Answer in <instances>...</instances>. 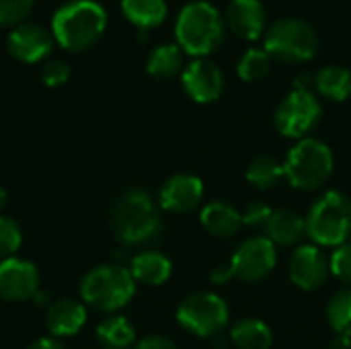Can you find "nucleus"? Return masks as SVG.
Segmentation results:
<instances>
[{"mask_svg": "<svg viewBox=\"0 0 351 349\" xmlns=\"http://www.w3.org/2000/svg\"><path fill=\"white\" fill-rule=\"evenodd\" d=\"M107 27V12L95 0H72L51 19L53 39L68 51H82L97 43Z\"/></svg>", "mask_w": 351, "mask_h": 349, "instance_id": "f257e3e1", "label": "nucleus"}, {"mask_svg": "<svg viewBox=\"0 0 351 349\" xmlns=\"http://www.w3.org/2000/svg\"><path fill=\"white\" fill-rule=\"evenodd\" d=\"M175 37L183 51L195 58H206L218 49L224 39V19L220 10L206 0L189 2L177 16Z\"/></svg>", "mask_w": 351, "mask_h": 349, "instance_id": "f03ea898", "label": "nucleus"}, {"mask_svg": "<svg viewBox=\"0 0 351 349\" xmlns=\"http://www.w3.org/2000/svg\"><path fill=\"white\" fill-rule=\"evenodd\" d=\"M113 230L123 245H144L158 237L160 218L146 191L132 189L117 200L113 208Z\"/></svg>", "mask_w": 351, "mask_h": 349, "instance_id": "7ed1b4c3", "label": "nucleus"}, {"mask_svg": "<svg viewBox=\"0 0 351 349\" xmlns=\"http://www.w3.org/2000/svg\"><path fill=\"white\" fill-rule=\"evenodd\" d=\"M335 169L331 148L317 138L298 140L284 163V175L292 187L302 191L319 189L329 181Z\"/></svg>", "mask_w": 351, "mask_h": 349, "instance_id": "20e7f679", "label": "nucleus"}, {"mask_svg": "<svg viewBox=\"0 0 351 349\" xmlns=\"http://www.w3.org/2000/svg\"><path fill=\"white\" fill-rule=\"evenodd\" d=\"M136 294V280L128 267L99 265L90 269L80 282V296L84 304L101 311L115 313L130 304Z\"/></svg>", "mask_w": 351, "mask_h": 349, "instance_id": "39448f33", "label": "nucleus"}, {"mask_svg": "<svg viewBox=\"0 0 351 349\" xmlns=\"http://www.w3.org/2000/svg\"><path fill=\"white\" fill-rule=\"evenodd\" d=\"M304 222L317 247L337 249L351 239V200L341 191H329L313 204Z\"/></svg>", "mask_w": 351, "mask_h": 349, "instance_id": "423d86ee", "label": "nucleus"}, {"mask_svg": "<svg viewBox=\"0 0 351 349\" xmlns=\"http://www.w3.org/2000/svg\"><path fill=\"white\" fill-rule=\"evenodd\" d=\"M263 49L269 53L271 60H280L286 64L308 62L319 51V35L315 27L302 19H278L265 31Z\"/></svg>", "mask_w": 351, "mask_h": 349, "instance_id": "0eeeda50", "label": "nucleus"}, {"mask_svg": "<svg viewBox=\"0 0 351 349\" xmlns=\"http://www.w3.org/2000/svg\"><path fill=\"white\" fill-rule=\"evenodd\" d=\"M228 304L214 292H195L177 309V323L195 337H216L228 325Z\"/></svg>", "mask_w": 351, "mask_h": 349, "instance_id": "6e6552de", "label": "nucleus"}, {"mask_svg": "<svg viewBox=\"0 0 351 349\" xmlns=\"http://www.w3.org/2000/svg\"><path fill=\"white\" fill-rule=\"evenodd\" d=\"M321 115L323 107L315 93L311 88H294L276 107L274 123L284 138L302 140L319 125Z\"/></svg>", "mask_w": 351, "mask_h": 349, "instance_id": "1a4fd4ad", "label": "nucleus"}, {"mask_svg": "<svg viewBox=\"0 0 351 349\" xmlns=\"http://www.w3.org/2000/svg\"><path fill=\"white\" fill-rule=\"evenodd\" d=\"M276 263V245L267 237H253L237 249L228 267L232 278L241 282H259L274 272Z\"/></svg>", "mask_w": 351, "mask_h": 349, "instance_id": "9d476101", "label": "nucleus"}, {"mask_svg": "<svg viewBox=\"0 0 351 349\" xmlns=\"http://www.w3.org/2000/svg\"><path fill=\"white\" fill-rule=\"evenodd\" d=\"M39 272L37 267L19 257H8L0 263V298L8 302H25L37 296Z\"/></svg>", "mask_w": 351, "mask_h": 349, "instance_id": "9b49d317", "label": "nucleus"}, {"mask_svg": "<svg viewBox=\"0 0 351 349\" xmlns=\"http://www.w3.org/2000/svg\"><path fill=\"white\" fill-rule=\"evenodd\" d=\"M329 274V261L317 245H300L290 257L288 276L292 284L300 290L311 292L321 288L327 282Z\"/></svg>", "mask_w": 351, "mask_h": 349, "instance_id": "f8f14e48", "label": "nucleus"}, {"mask_svg": "<svg viewBox=\"0 0 351 349\" xmlns=\"http://www.w3.org/2000/svg\"><path fill=\"white\" fill-rule=\"evenodd\" d=\"M181 84L195 103H212L224 91V74L212 60L197 58L181 72Z\"/></svg>", "mask_w": 351, "mask_h": 349, "instance_id": "ddd939ff", "label": "nucleus"}, {"mask_svg": "<svg viewBox=\"0 0 351 349\" xmlns=\"http://www.w3.org/2000/svg\"><path fill=\"white\" fill-rule=\"evenodd\" d=\"M204 200V183L195 175L179 173L165 181L158 193V204L162 210L173 214H185L195 210Z\"/></svg>", "mask_w": 351, "mask_h": 349, "instance_id": "4468645a", "label": "nucleus"}, {"mask_svg": "<svg viewBox=\"0 0 351 349\" xmlns=\"http://www.w3.org/2000/svg\"><path fill=\"white\" fill-rule=\"evenodd\" d=\"M53 35L41 25H19L8 35V51L23 64H35L53 49Z\"/></svg>", "mask_w": 351, "mask_h": 349, "instance_id": "2eb2a0df", "label": "nucleus"}, {"mask_svg": "<svg viewBox=\"0 0 351 349\" xmlns=\"http://www.w3.org/2000/svg\"><path fill=\"white\" fill-rule=\"evenodd\" d=\"M226 21L241 39L255 41L267 31V12L261 0H230Z\"/></svg>", "mask_w": 351, "mask_h": 349, "instance_id": "dca6fc26", "label": "nucleus"}, {"mask_svg": "<svg viewBox=\"0 0 351 349\" xmlns=\"http://www.w3.org/2000/svg\"><path fill=\"white\" fill-rule=\"evenodd\" d=\"M86 323V306L74 298H60L49 304L45 325L53 337H72Z\"/></svg>", "mask_w": 351, "mask_h": 349, "instance_id": "f3484780", "label": "nucleus"}, {"mask_svg": "<svg viewBox=\"0 0 351 349\" xmlns=\"http://www.w3.org/2000/svg\"><path fill=\"white\" fill-rule=\"evenodd\" d=\"M128 269L136 284L140 282L146 286H162L173 276V263L160 251H142L134 255Z\"/></svg>", "mask_w": 351, "mask_h": 349, "instance_id": "a211bd4d", "label": "nucleus"}, {"mask_svg": "<svg viewBox=\"0 0 351 349\" xmlns=\"http://www.w3.org/2000/svg\"><path fill=\"white\" fill-rule=\"evenodd\" d=\"M199 220H202V226L212 237H222V239L234 237L243 226L241 212L226 202H212L204 206Z\"/></svg>", "mask_w": 351, "mask_h": 349, "instance_id": "6ab92c4d", "label": "nucleus"}, {"mask_svg": "<svg viewBox=\"0 0 351 349\" xmlns=\"http://www.w3.org/2000/svg\"><path fill=\"white\" fill-rule=\"evenodd\" d=\"M263 230L274 245H296L306 234V222L292 210H274Z\"/></svg>", "mask_w": 351, "mask_h": 349, "instance_id": "aec40b11", "label": "nucleus"}, {"mask_svg": "<svg viewBox=\"0 0 351 349\" xmlns=\"http://www.w3.org/2000/svg\"><path fill=\"white\" fill-rule=\"evenodd\" d=\"M97 339L105 349H130L136 341V331L125 317L111 315L99 323Z\"/></svg>", "mask_w": 351, "mask_h": 349, "instance_id": "412c9836", "label": "nucleus"}, {"mask_svg": "<svg viewBox=\"0 0 351 349\" xmlns=\"http://www.w3.org/2000/svg\"><path fill=\"white\" fill-rule=\"evenodd\" d=\"M319 95L331 101H346L351 97V70L343 66H325L315 76Z\"/></svg>", "mask_w": 351, "mask_h": 349, "instance_id": "4be33fe9", "label": "nucleus"}, {"mask_svg": "<svg viewBox=\"0 0 351 349\" xmlns=\"http://www.w3.org/2000/svg\"><path fill=\"white\" fill-rule=\"evenodd\" d=\"M183 68V49L173 43H162L154 47L148 56L146 70L158 80H169L177 76Z\"/></svg>", "mask_w": 351, "mask_h": 349, "instance_id": "5701e85b", "label": "nucleus"}, {"mask_svg": "<svg viewBox=\"0 0 351 349\" xmlns=\"http://www.w3.org/2000/svg\"><path fill=\"white\" fill-rule=\"evenodd\" d=\"M232 341L239 349H269L274 344L271 329L259 319H241L230 331Z\"/></svg>", "mask_w": 351, "mask_h": 349, "instance_id": "b1692460", "label": "nucleus"}, {"mask_svg": "<svg viewBox=\"0 0 351 349\" xmlns=\"http://www.w3.org/2000/svg\"><path fill=\"white\" fill-rule=\"evenodd\" d=\"M121 10L125 19L140 29L158 27L167 19L165 0H121Z\"/></svg>", "mask_w": 351, "mask_h": 349, "instance_id": "393cba45", "label": "nucleus"}, {"mask_svg": "<svg viewBox=\"0 0 351 349\" xmlns=\"http://www.w3.org/2000/svg\"><path fill=\"white\" fill-rule=\"evenodd\" d=\"M284 165L274 158V156H267V154H261L257 158H253L247 167V181L261 189V191H267V189H274L282 179H284Z\"/></svg>", "mask_w": 351, "mask_h": 349, "instance_id": "a878e982", "label": "nucleus"}, {"mask_svg": "<svg viewBox=\"0 0 351 349\" xmlns=\"http://www.w3.org/2000/svg\"><path fill=\"white\" fill-rule=\"evenodd\" d=\"M327 321L335 335L351 339V288L337 292L327 304Z\"/></svg>", "mask_w": 351, "mask_h": 349, "instance_id": "bb28decb", "label": "nucleus"}, {"mask_svg": "<svg viewBox=\"0 0 351 349\" xmlns=\"http://www.w3.org/2000/svg\"><path fill=\"white\" fill-rule=\"evenodd\" d=\"M271 70V58L265 49H257V47H251L247 49L239 64H237V74L245 80V82H255V80H261L269 74Z\"/></svg>", "mask_w": 351, "mask_h": 349, "instance_id": "cd10ccee", "label": "nucleus"}, {"mask_svg": "<svg viewBox=\"0 0 351 349\" xmlns=\"http://www.w3.org/2000/svg\"><path fill=\"white\" fill-rule=\"evenodd\" d=\"M21 245H23L21 226L12 218L0 214V257H4V259L14 257L16 251L21 249Z\"/></svg>", "mask_w": 351, "mask_h": 349, "instance_id": "c85d7f7f", "label": "nucleus"}, {"mask_svg": "<svg viewBox=\"0 0 351 349\" xmlns=\"http://www.w3.org/2000/svg\"><path fill=\"white\" fill-rule=\"evenodd\" d=\"M35 0H0V27H12L27 19Z\"/></svg>", "mask_w": 351, "mask_h": 349, "instance_id": "c756f323", "label": "nucleus"}, {"mask_svg": "<svg viewBox=\"0 0 351 349\" xmlns=\"http://www.w3.org/2000/svg\"><path fill=\"white\" fill-rule=\"evenodd\" d=\"M329 267L337 280L351 286V241L335 249V253L329 259Z\"/></svg>", "mask_w": 351, "mask_h": 349, "instance_id": "7c9ffc66", "label": "nucleus"}, {"mask_svg": "<svg viewBox=\"0 0 351 349\" xmlns=\"http://www.w3.org/2000/svg\"><path fill=\"white\" fill-rule=\"evenodd\" d=\"M70 78V66L62 60H51L41 70V80L45 86H60Z\"/></svg>", "mask_w": 351, "mask_h": 349, "instance_id": "2f4dec72", "label": "nucleus"}, {"mask_svg": "<svg viewBox=\"0 0 351 349\" xmlns=\"http://www.w3.org/2000/svg\"><path fill=\"white\" fill-rule=\"evenodd\" d=\"M271 208L265 204V202H249L245 206V210L241 212V218H243V224L247 226H265V222L269 220L271 216Z\"/></svg>", "mask_w": 351, "mask_h": 349, "instance_id": "473e14b6", "label": "nucleus"}, {"mask_svg": "<svg viewBox=\"0 0 351 349\" xmlns=\"http://www.w3.org/2000/svg\"><path fill=\"white\" fill-rule=\"evenodd\" d=\"M134 349H177V346L162 335H148V337L140 339Z\"/></svg>", "mask_w": 351, "mask_h": 349, "instance_id": "72a5a7b5", "label": "nucleus"}, {"mask_svg": "<svg viewBox=\"0 0 351 349\" xmlns=\"http://www.w3.org/2000/svg\"><path fill=\"white\" fill-rule=\"evenodd\" d=\"M230 278H232V274H230V267H228V265L216 267V269L212 272V282H214V284H226Z\"/></svg>", "mask_w": 351, "mask_h": 349, "instance_id": "f704fd0d", "label": "nucleus"}, {"mask_svg": "<svg viewBox=\"0 0 351 349\" xmlns=\"http://www.w3.org/2000/svg\"><path fill=\"white\" fill-rule=\"evenodd\" d=\"M27 349H64V348H62V344H60V341L43 337V339H37V341H33V344H31V346H29Z\"/></svg>", "mask_w": 351, "mask_h": 349, "instance_id": "c9c22d12", "label": "nucleus"}, {"mask_svg": "<svg viewBox=\"0 0 351 349\" xmlns=\"http://www.w3.org/2000/svg\"><path fill=\"white\" fill-rule=\"evenodd\" d=\"M351 339L350 337H343V335H337L335 341H333V349H350Z\"/></svg>", "mask_w": 351, "mask_h": 349, "instance_id": "e433bc0d", "label": "nucleus"}, {"mask_svg": "<svg viewBox=\"0 0 351 349\" xmlns=\"http://www.w3.org/2000/svg\"><path fill=\"white\" fill-rule=\"evenodd\" d=\"M6 204H8V193H6V189L0 185V214H2V210L6 208Z\"/></svg>", "mask_w": 351, "mask_h": 349, "instance_id": "4c0bfd02", "label": "nucleus"}]
</instances>
